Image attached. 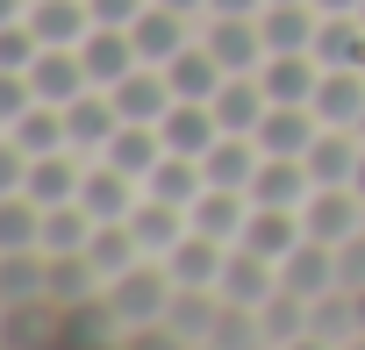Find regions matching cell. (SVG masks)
Here are the masks:
<instances>
[{
  "label": "cell",
  "mask_w": 365,
  "mask_h": 350,
  "mask_svg": "<svg viewBox=\"0 0 365 350\" xmlns=\"http://www.w3.org/2000/svg\"><path fill=\"white\" fill-rule=\"evenodd\" d=\"M358 22H365V0H358Z\"/></svg>",
  "instance_id": "obj_48"
},
{
  "label": "cell",
  "mask_w": 365,
  "mask_h": 350,
  "mask_svg": "<svg viewBox=\"0 0 365 350\" xmlns=\"http://www.w3.org/2000/svg\"><path fill=\"white\" fill-rule=\"evenodd\" d=\"M358 157H365V136L358 129H315V143H308V179L315 186H351L358 179Z\"/></svg>",
  "instance_id": "obj_11"
},
{
  "label": "cell",
  "mask_w": 365,
  "mask_h": 350,
  "mask_svg": "<svg viewBox=\"0 0 365 350\" xmlns=\"http://www.w3.org/2000/svg\"><path fill=\"white\" fill-rule=\"evenodd\" d=\"M208 15H265V0H208Z\"/></svg>",
  "instance_id": "obj_43"
},
{
  "label": "cell",
  "mask_w": 365,
  "mask_h": 350,
  "mask_svg": "<svg viewBox=\"0 0 365 350\" xmlns=\"http://www.w3.org/2000/svg\"><path fill=\"white\" fill-rule=\"evenodd\" d=\"M29 15V0H0V29H8V22H22Z\"/></svg>",
  "instance_id": "obj_44"
},
{
  "label": "cell",
  "mask_w": 365,
  "mask_h": 350,
  "mask_svg": "<svg viewBox=\"0 0 365 350\" xmlns=\"http://www.w3.org/2000/svg\"><path fill=\"white\" fill-rule=\"evenodd\" d=\"M358 136H365V115H358Z\"/></svg>",
  "instance_id": "obj_49"
},
{
  "label": "cell",
  "mask_w": 365,
  "mask_h": 350,
  "mask_svg": "<svg viewBox=\"0 0 365 350\" xmlns=\"http://www.w3.org/2000/svg\"><path fill=\"white\" fill-rule=\"evenodd\" d=\"M51 300V258L43 250H0V307Z\"/></svg>",
  "instance_id": "obj_24"
},
{
  "label": "cell",
  "mask_w": 365,
  "mask_h": 350,
  "mask_svg": "<svg viewBox=\"0 0 365 350\" xmlns=\"http://www.w3.org/2000/svg\"><path fill=\"white\" fill-rule=\"evenodd\" d=\"M258 86H265L272 107H308L315 86H322V65H315V51H279V58L258 65Z\"/></svg>",
  "instance_id": "obj_7"
},
{
  "label": "cell",
  "mask_w": 365,
  "mask_h": 350,
  "mask_svg": "<svg viewBox=\"0 0 365 350\" xmlns=\"http://www.w3.org/2000/svg\"><path fill=\"white\" fill-rule=\"evenodd\" d=\"M158 136H165V150H179V157H208V143L222 136V122H215L208 100H172V115L158 122Z\"/></svg>",
  "instance_id": "obj_21"
},
{
  "label": "cell",
  "mask_w": 365,
  "mask_h": 350,
  "mask_svg": "<svg viewBox=\"0 0 365 350\" xmlns=\"http://www.w3.org/2000/svg\"><path fill=\"white\" fill-rule=\"evenodd\" d=\"M201 43L215 51V65H222V72H258V65H265L258 15H201Z\"/></svg>",
  "instance_id": "obj_5"
},
{
  "label": "cell",
  "mask_w": 365,
  "mask_h": 350,
  "mask_svg": "<svg viewBox=\"0 0 365 350\" xmlns=\"http://www.w3.org/2000/svg\"><path fill=\"white\" fill-rule=\"evenodd\" d=\"M201 186H208L201 157H179V150H165V157H158V171L143 179V193H158V201H172V208H194V201H201Z\"/></svg>",
  "instance_id": "obj_32"
},
{
  "label": "cell",
  "mask_w": 365,
  "mask_h": 350,
  "mask_svg": "<svg viewBox=\"0 0 365 350\" xmlns=\"http://www.w3.org/2000/svg\"><path fill=\"white\" fill-rule=\"evenodd\" d=\"M315 0H265V15H258V36H265V58L279 51H315Z\"/></svg>",
  "instance_id": "obj_15"
},
{
  "label": "cell",
  "mask_w": 365,
  "mask_h": 350,
  "mask_svg": "<svg viewBox=\"0 0 365 350\" xmlns=\"http://www.w3.org/2000/svg\"><path fill=\"white\" fill-rule=\"evenodd\" d=\"M172 293H179V279H172L165 258H143V265H129L122 279L101 286V300H108V314H115L122 336H129V329H158V322L172 314Z\"/></svg>",
  "instance_id": "obj_1"
},
{
  "label": "cell",
  "mask_w": 365,
  "mask_h": 350,
  "mask_svg": "<svg viewBox=\"0 0 365 350\" xmlns=\"http://www.w3.org/2000/svg\"><path fill=\"white\" fill-rule=\"evenodd\" d=\"M315 107H265V122H258V150L265 157H308V143H315Z\"/></svg>",
  "instance_id": "obj_28"
},
{
  "label": "cell",
  "mask_w": 365,
  "mask_h": 350,
  "mask_svg": "<svg viewBox=\"0 0 365 350\" xmlns=\"http://www.w3.org/2000/svg\"><path fill=\"white\" fill-rule=\"evenodd\" d=\"M79 65H86V79L93 86H122L143 58H136V43H129V29H86V43H79Z\"/></svg>",
  "instance_id": "obj_16"
},
{
  "label": "cell",
  "mask_w": 365,
  "mask_h": 350,
  "mask_svg": "<svg viewBox=\"0 0 365 350\" xmlns=\"http://www.w3.org/2000/svg\"><path fill=\"white\" fill-rule=\"evenodd\" d=\"M301 229L315 236V243H351L358 229H365V193L358 186H315L308 201H301Z\"/></svg>",
  "instance_id": "obj_2"
},
{
  "label": "cell",
  "mask_w": 365,
  "mask_h": 350,
  "mask_svg": "<svg viewBox=\"0 0 365 350\" xmlns=\"http://www.w3.org/2000/svg\"><path fill=\"white\" fill-rule=\"evenodd\" d=\"M308 193H315V179H308L301 157H258V171H251V201L258 208H301Z\"/></svg>",
  "instance_id": "obj_22"
},
{
  "label": "cell",
  "mask_w": 365,
  "mask_h": 350,
  "mask_svg": "<svg viewBox=\"0 0 365 350\" xmlns=\"http://www.w3.org/2000/svg\"><path fill=\"white\" fill-rule=\"evenodd\" d=\"M336 272H344L351 293H365V229H358L351 243H336Z\"/></svg>",
  "instance_id": "obj_42"
},
{
  "label": "cell",
  "mask_w": 365,
  "mask_h": 350,
  "mask_svg": "<svg viewBox=\"0 0 365 350\" xmlns=\"http://www.w3.org/2000/svg\"><path fill=\"white\" fill-rule=\"evenodd\" d=\"M115 93V107H122V122H165L172 115V79H165V65H136L122 86H108Z\"/></svg>",
  "instance_id": "obj_17"
},
{
  "label": "cell",
  "mask_w": 365,
  "mask_h": 350,
  "mask_svg": "<svg viewBox=\"0 0 365 350\" xmlns=\"http://www.w3.org/2000/svg\"><path fill=\"white\" fill-rule=\"evenodd\" d=\"M143 8H150V0H86V15H93L101 29H129Z\"/></svg>",
  "instance_id": "obj_41"
},
{
  "label": "cell",
  "mask_w": 365,
  "mask_h": 350,
  "mask_svg": "<svg viewBox=\"0 0 365 350\" xmlns=\"http://www.w3.org/2000/svg\"><path fill=\"white\" fill-rule=\"evenodd\" d=\"M143 201V186L129 179V171H115L108 157H86V179H79V208L93 215V222H122L129 208Z\"/></svg>",
  "instance_id": "obj_10"
},
{
  "label": "cell",
  "mask_w": 365,
  "mask_h": 350,
  "mask_svg": "<svg viewBox=\"0 0 365 350\" xmlns=\"http://www.w3.org/2000/svg\"><path fill=\"white\" fill-rule=\"evenodd\" d=\"M122 222H129V236H136L143 258H172L179 236H187V208H172V201H158V193H143Z\"/></svg>",
  "instance_id": "obj_12"
},
{
  "label": "cell",
  "mask_w": 365,
  "mask_h": 350,
  "mask_svg": "<svg viewBox=\"0 0 365 350\" xmlns=\"http://www.w3.org/2000/svg\"><path fill=\"white\" fill-rule=\"evenodd\" d=\"M22 22L36 29V43H43V51H79V43H86V29H93L86 0H29V15H22Z\"/></svg>",
  "instance_id": "obj_19"
},
{
  "label": "cell",
  "mask_w": 365,
  "mask_h": 350,
  "mask_svg": "<svg viewBox=\"0 0 365 350\" xmlns=\"http://www.w3.org/2000/svg\"><path fill=\"white\" fill-rule=\"evenodd\" d=\"M165 329L187 343V350H208V336L222 329V293H208V286H179V293H172Z\"/></svg>",
  "instance_id": "obj_18"
},
{
  "label": "cell",
  "mask_w": 365,
  "mask_h": 350,
  "mask_svg": "<svg viewBox=\"0 0 365 350\" xmlns=\"http://www.w3.org/2000/svg\"><path fill=\"white\" fill-rule=\"evenodd\" d=\"M315 65H365V22L358 15H322L315 22Z\"/></svg>",
  "instance_id": "obj_36"
},
{
  "label": "cell",
  "mask_w": 365,
  "mask_h": 350,
  "mask_svg": "<svg viewBox=\"0 0 365 350\" xmlns=\"http://www.w3.org/2000/svg\"><path fill=\"white\" fill-rule=\"evenodd\" d=\"M208 107H215V122H222L230 136H258V122H265V107H272V100H265L258 72H230V79H222V93H215Z\"/></svg>",
  "instance_id": "obj_20"
},
{
  "label": "cell",
  "mask_w": 365,
  "mask_h": 350,
  "mask_svg": "<svg viewBox=\"0 0 365 350\" xmlns=\"http://www.w3.org/2000/svg\"><path fill=\"white\" fill-rule=\"evenodd\" d=\"M279 286H287V293H301V300H322V293H336V286H344V272H336V250H329V243H315V236H301V243L279 258Z\"/></svg>",
  "instance_id": "obj_8"
},
{
  "label": "cell",
  "mask_w": 365,
  "mask_h": 350,
  "mask_svg": "<svg viewBox=\"0 0 365 350\" xmlns=\"http://www.w3.org/2000/svg\"><path fill=\"white\" fill-rule=\"evenodd\" d=\"M36 107V86H29V72H0V129H8L15 115H29Z\"/></svg>",
  "instance_id": "obj_39"
},
{
  "label": "cell",
  "mask_w": 365,
  "mask_h": 350,
  "mask_svg": "<svg viewBox=\"0 0 365 350\" xmlns=\"http://www.w3.org/2000/svg\"><path fill=\"white\" fill-rule=\"evenodd\" d=\"M315 122L322 129H358L365 115V65H322V86H315Z\"/></svg>",
  "instance_id": "obj_9"
},
{
  "label": "cell",
  "mask_w": 365,
  "mask_h": 350,
  "mask_svg": "<svg viewBox=\"0 0 365 350\" xmlns=\"http://www.w3.org/2000/svg\"><path fill=\"white\" fill-rule=\"evenodd\" d=\"M230 250H237V243H215V236H194V229H187V236H179V250H172L165 265H172V279H179V286H208V293H215V279H222Z\"/></svg>",
  "instance_id": "obj_30"
},
{
  "label": "cell",
  "mask_w": 365,
  "mask_h": 350,
  "mask_svg": "<svg viewBox=\"0 0 365 350\" xmlns=\"http://www.w3.org/2000/svg\"><path fill=\"white\" fill-rule=\"evenodd\" d=\"M79 179H86V157L79 150H51V157H29L22 193L36 208H65V201H79Z\"/></svg>",
  "instance_id": "obj_14"
},
{
  "label": "cell",
  "mask_w": 365,
  "mask_h": 350,
  "mask_svg": "<svg viewBox=\"0 0 365 350\" xmlns=\"http://www.w3.org/2000/svg\"><path fill=\"white\" fill-rule=\"evenodd\" d=\"M86 243H93V215H86L79 201L43 208V236H36V250H43V258H79Z\"/></svg>",
  "instance_id": "obj_33"
},
{
  "label": "cell",
  "mask_w": 365,
  "mask_h": 350,
  "mask_svg": "<svg viewBox=\"0 0 365 350\" xmlns=\"http://www.w3.org/2000/svg\"><path fill=\"white\" fill-rule=\"evenodd\" d=\"M165 79H172V93H179V100H215L230 72H222V65H215V51H208V43L194 36L187 51H179V58L165 65Z\"/></svg>",
  "instance_id": "obj_29"
},
{
  "label": "cell",
  "mask_w": 365,
  "mask_h": 350,
  "mask_svg": "<svg viewBox=\"0 0 365 350\" xmlns=\"http://www.w3.org/2000/svg\"><path fill=\"white\" fill-rule=\"evenodd\" d=\"M244 222H251V193H237V186H201V201L187 208V229L215 236V243H237Z\"/></svg>",
  "instance_id": "obj_13"
},
{
  "label": "cell",
  "mask_w": 365,
  "mask_h": 350,
  "mask_svg": "<svg viewBox=\"0 0 365 350\" xmlns=\"http://www.w3.org/2000/svg\"><path fill=\"white\" fill-rule=\"evenodd\" d=\"M8 136L22 143V157H51V150H72V143H65V107H51V100H36L29 115H15V122H8Z\"/></svg>",
  "instance_id": "obj_34"
},
{
  "label": "cell",
  "mask_w": 365,
  "mask_h": 350,
  "mask_svg": "<svg viewBox=\"0 0 365 350\" xmlns=\"http://www.w3.org/2000/svg\"><path fill=\"white\" fill-rule=\"evenodd\" d=\"M22 179H29V157H22V143L0 129V201L8 193H22Z\"/></svg>",
  "instance_id": "obj_40"
},
{
  "label": "cell",
  "mask_w": 365,
  "mask_h": 350,
  "mask_svg": "<svg viewBox=\"0 0 365 350\" xmlns=\"http://www.w3.org/2000/svg\"><path fill=\"white\" fill-rule=\"evenodd\" d=\"M194 36H201V22H194V15H179V8H165V0H150V8L129 22V43H136L143 65H172Z\"/></svg>",
  "instance_id": "obj_3"
},
{
  "label": "cell",
  "mask_w": 365,
  "mask_h": 350,
  "mask_svg": "<svg viewBox=\"0 0 365 350\" xmlns=\"http://www.w3.org/2000/svg\"><path fill=\"white\" fill-rule=\"evenodd\" d=\"M115 129H122V107H115L108 86H86L79 100H65V143H72L79 157H101V150L115 143Z\"/></svg>",
  "instance_id": "obj_4"
},
{
  "label": "cell",
  "mask_w": 365,
  "mask_h": 350,
  "mask_svg": "<svg viewBox=\"0 0 365 350\" xmlns=\"http://www.w3.org/2000/svg\"><path fill=\"white\" fill-rule=\"evenodd\" d=\"M36 51H43V43H36V29H29V22H8V29H0V72H29V65H36Z\"/></svg>",
  "instance_id": "obj_38"
},
{
  "label": "cell",
  "mask_w": 365,
  "mask_h": 350,
  "mask_svg": "<svg viewBox=\"0 0 365 350\" xmlns=\"http://www.w3.org/2000/svg\"><path fill=\"white\" fill-rule=\"evenodd\" d=\"M351 186H358V193H365V157H358V179H351Z\"/></svg>",
  "instance_id": "obj_47"
},
{
  "label": "cell",
  "mask_w": 365,
  "mask_h": 350,
  "mask_svg": "<svg viewBox=\"0 0 365 350\" xmlns=\"http://www.w3.org/2000/svg\"><path fill=\"white\" fill-rule=\"evenodd\" d=\"M315 15H358V0H315Z\"/></svg>",
  "instance_id": "obj_45"
},
{
  "label": "cell",
  "mask_w": 365,
  "mask_h": 350,
  "mask_svg": "<svg viewBox=\"0 0 365 350\" xmlns=\"http://www.w3.org/2000/svg\"><path fill=\"white\" fill-rule=\"evenodd\" d=\"M258 336H265V350H301V343H308V300L279 286V293L258 307Z\"/></svg>",
  "instance_id": "obj_31"
},
{
  "label": "cell",
  "mask_w": 365,
  "mask_h": 350,
  "mask_svg": "<svg viewBox=\"0 0 365 350\" xmlns=\"http://www.w3.org/2000/svg\"><path fill=\"white\" fill-rule=\"evenodd\" d=\"M301 236H308V229H301V208H258V201H251V222H244V236H237V243L279 265Z\"/></svg>",
  "instance_id": "obj_23"
},
{
  "label": "cell",
  "mask_w": 365,
  "mask_h": 350,
  "mask_svg": "<svg viewBox=\"0 0 365 350\" xmlns=\"http://www.w3.org/2000/svg\"><path fill=\"white\" fill-rule=\"evenodd\" d=\"M29 86H36V100L65 107V100H79V93L93 86V79H86L79 51H36V65H29Z\"/></svg>",
  "instance_id": "obj_27"
},
{
  "label": "cell",
  "mask_w": 365,
  "mask_h": 350,
  "mask_svg": "<svg viewBox=\"0 0 365 350\" xmlns=\"http://www.w3.org/2000/svg\"><path fill=\"white\" fill-rule=\"evenodd\" d=\"M36 236H43V208L29 193H8L0 201V250H36Z\"/></svg>",
  "instance_id": "obj_37"
},
{
  "label": "cell",
  "mask_w": 365,
  "mask_h": 350,
  "mask_svg": "<svg viewBox=\"0 0 365 350\" xmlns=\"http://www.w3.org/2000/svg\"><path fill=\"white\" fill-rule=\"evenodd\" d=\"M215 293H222V307H244V314H258V307L279 293V265L237 243V250H230V265H222V279H215Z\"/></svg>",
  "instance_id": "obj_6"
},
{
  "label": "cell",
  "mask_w": 365,
  "mask_h": 350,
  "mask_svg": "<svg viewBox=\"0 0 365 350\" xmlns=\"http://www.w3.org/2000/svg\"><path fill=\"white\" fill-rule=\"evenodd\" d=\"M86 265L101 272V286H108V279H122L129 265H143V250H136L129 222H93V243H86Z\"/></svg>",
  "instance_id": "obj_35"
},
{
  "label": "cell",
  "mask_w": 365,
  "mask_h": 350,
  "mask_svg": "<svg viewBox=\"0 0 365 350\" xmlns=\"http://www.w3.org/2000/svg\"><path fill=\"white\" fill-rule=\"evenodd\" d=\"M165 8H179V15H194V22H201V15H208V0H165Z\"/></svg>",
  "instance_id": "obj_46"
},
{
  "label": "cell",
  "mask_w": 365,
  "mask_h": 350,
  "mask_svg": "<svg viewBox=\"0 0 365 350\" xmlns=\"http://www.w3.org/2000/svg\"><path fill=\"white\" fill-rule=\"evenodd\" d=\"M101 157H108L115 171H129V179L143 186L150 171H158V157H165V136H158V122H122V129H115V143H108Z\"/></svg>",
  "instance_id": "obj_26"
},
{
  "label": "cell",
  "mask_w": 365,
  "mask_h": 350,
  "mask_svg": "<svg viewBox=\"0 0 365 350\" xmlns=\"http://www.w3.org/2000/svg\"><path fill=\"white\" fill-rule=\"evenodd\" d=\"M258 136H215L208 143V157H201V171H208V186H237V193H251V171H258Z\"/></svg>",
  "instance_id": "obj_25"
}]
</instances>
